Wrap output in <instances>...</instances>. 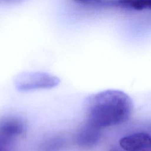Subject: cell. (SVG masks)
I'll list each match as a JSON object with an SVG mask.
<instances>
[{"mask_svg": "<svg viewBox=\"0 0 151 151\" xmlns=\"http://www.w3.org/2000/svg\"><path fill=\"white\" fill-rule=\"evenodd\" d=\"M25 129V123L19 117L7 116L2 118L0 120V147L5 148Z\"/></svg>", "mask_w": 151, "mask_h": 151, "instance_id": "cell-3", "label": "cell"}, {"mask_svg": "<svg viewBox=\"0 0 151 151\" xmlns=\"http://www.w3.org/2000/svg\"><path fill=\"white\" fill-rule=\"evenodd\" d=\"M110 151H122V150L117 149H111V150H110Z\"/></svg>", "mask_w": 151, "mask_h": 151, "instance_id": "cell-8", "label": "cell"}, {"mask_svg": "<svg viewBox=\"0 0 151 151\" xmlns=\"http://www.w3.org/2000/svg\"><path fill=\"white\" fill-rule=\"evenodd\" d=\"M84 109L86 120L101 129L127 121L133 110V103L124 92L110 89L88 96Z\"/></svg>", "mask_w": 151, "mask_h": 151, "instance_id": "cell-1", "label": "cell"}, {"mask_svg": "<svg viewBox=\"0 0 151 151\" xmlns=\"http://www.w3.org/2000/svg\"><path fill=\"white\" fill-rule=\"evenodd\" d=\"M125 151H151V136L146 133H135L122 137L119 142Z\"/></svg>", "mask_w": 151, "mask_h": 151, "instance_id": "cell-4", "label": "cell"}, {"mask_svg": "<svg viewBox=\"0 0 151 151\" xmlns=\"http://www.w3.org/2000/svg\"><path fill=\"white\" fill-rule=\"evenodd\" d=\"M0 151H7V150H6V149L3 148V147H0Z\"/></svg>", "mask_w": 151, "mask_h": 151, "instance_id": "cell-9", "label": "cell"}, {"mask_svg": "<svg viewBox=\"0 0 151 151\" xmlns=\"http://www.w3.org/2000/svg\"><path fill=\"white\" fill-rule=\"evenodd\" d=\"M59 83L60 79L56 76L40 71L21 73L14 79L16 88L21 91L50 89L57 86Z\"/></svg>", "mask_w": 151, "mask_h": 151, "instance_id": "cell-2", "label": "cell"}, {"mask_svg": "<svg viewBox=\"0 0 151 151\" xmlns=\"http://www.w3.org/2000/svg\"><path fill=\"white\" fill-rule=\"evenodd\" d=\"M65 145V141L61 137L50 139L43 145L44 151H59Z\"/></svg>", "mask_w": 151, "mask_h": 151, "instance_id": "cell-7", "label": "cell"}, {"mask_svg": "<svg viewBox=\"0 0 151 151\" xmlns=\"http://www.w3.org/2000/svg\"><path fill=\"white\" fill-rule=\"evenodd\" d=\"M100 129L86 120L78 130L76 137L77 143L84 148L93 147L100 139Z\"/></svg>", "mask_w": 151, "mask_h": 151, "instance_id": "cell-5", "label": "cell"}, {"mask_svg": "<svg viewBox=\"0 0 151 151\" xmlns=\"http://www.w3.org/2000/svg\"><path fill=\"white\" fill-rule=\"evenodd\" d=\"M120 5L123 8L133 9L135 10H151V0H136V1H121Z\"/></svg>", "mask_w": 151, "mask_h": 151, "instance_id": "cell-6", "label": "cell"}]
</instances>
